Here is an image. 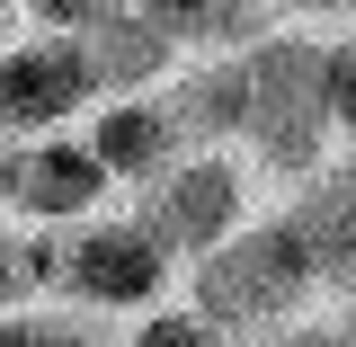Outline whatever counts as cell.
Segmentation results:
<instances>
[{
    "label": "cell",
    "mask_w": 356,
    "mask_h": 347,
    "mask_svg": "<svg viewBox=\"0 0 356 347\" xmlns=\"http://www.w3.org/2000/svg\"><path fill=\"white\" fill-rule=\"evenodd\" d=\"M330 125L356 134V36H330Z\"/></svg>",
    "instance_id": "15"
},
{
    "label": "cell",
    "mask_w": 356,
    "mask_h": 347,
    "mask_svg": "<svg viewBox=\"0 0 356 347\" xmlns=\"http://www.w3.org/2000/svg\"><path fill=\"white\" fill-rule=\"evenodd\" d=\"M0 347H98V339L72 330L63 312H9V321H0Z\"/></svg>",
    "instance_id": "14"
},
{
    "label": "cell",
    "mask_w": 356,
    "mask_h": 347,
    "mask_svg": "<svg viewBox=\"0 0 356 347\" xmlns=\"http://www.w3.org/2000/svg\"><path fill=\"white\" fill-rule=\"evenodd\" d=\"M330 321H339V339L356 347V294H339V312H330Z\"/></svg>",
    "instance_id": "19"
},
{
    "label": "cell",
    "mask_w": 356,
    "mask_h": 347,
    "mask_svg": "<svg viewBox=\"0 0 356 347\" xmlns=\"http://www.w3.org/2000/svg\"><path fill=\"white\" fill-rule=\"evenodd\" d=\"M9 9H18V0H0V27H9Z\"/></svg>",
    "instance_id": "20"
},
{
    "label": "cell",
    "mask_w": 356,
    "mask_h": 347,
    "mask_svg": "<svg viewBox=\"0 0 356 347\" xmlns=\"http://www.w3.org/2000/svg\"><path fill=\"white\" fill-rule=\"evenodd\" d=\"M89 152L107 161V178H125V187H152V178L170 170L187 143H178L170 107H161V89H143V98H107V107H98V125H89Z\"/></svg>",
    "instance_id": "9"
},
{
    "label": "cell",
    "mask_w": 356,
    "mask_h": 347,
    "mask_svg": "<svg viewBox=\"0 0 356 347\" xmlns=\"http://www.w3.org/2000/svg\"><path fill=\"white\" fill-rule=\"evenodd\" d=\"M259 347H348V339H339V321H276L259 330Z\"/></svg>",
    "instance_id": "17"
},
{
    "label": "cell",
    "mask_w": 356,
    "mask_h": 347,
    "mask_svg": "<svg viewBox=\"0 0 356 347\" xmlns=\"http://www.w3.org/2000/svg\"><path fill=\"white\" fill-rule=\"evenodd\" d=\"M54 285V232H0V303Z\"/></svg>",
    "instance_id": "11"
},
{
    "label": "cell",
    "mask_w": 356,
    "mask_h": 347,
    "mask_svg": "<svg viewBox=\"0 0 356 347\" xmlns=\"http://www.w3.org/2000/svg\"><path fill=\"white\" fill-rule=\"evenodd\" d=\"M312 294H321V276H312V250H303V232H294V214L241 223L232 241H214L196 259V312L222 321V330H276Z\"/></svg>",
    "instance_id": "2"
},
{
    "label": "cell",
    "mask_w": 356,
    "mask_h": 347,
    "mask_svg": "<svg viewBox=\"0 0 356 347\" xmlns=\"http://www.w3.org/2000/svg\"><path fill=\"white\" fill-rule=\"evenodd\" d=\"M27 9H36L44 36H98L107 18H125L134 0H27Z\"/></svg>",
    "instance_id": "12"
},
{
    "label": "cell",
    "mask_w": 356,
    "mask_h": 347,
    "mask_svg": "<svg viewBox=\"0 0 356 347\" xmlns=\"http://www.w3.org/2000/svg\"><path fill=\"white\" fill-rule=\"evenodd\" d=\"M107 89L89 72V45L81 36H27V45H0V125L9 134H54L72 125L81 107H98Z\"/></svg>",
    "instance_id": "4"
},
{
    "label": "cell",
    "mask_w": 356,
    "mask_h": 347,
    "mask_svg": "<svg viewBox=\"0 0 356 347\" xmlns=\"http://www.w3.org/2000/svg\"><path fill=\"white\" fill-rule=\"evenodd\" d=\"M9 178H18V143H9V125H0V196H9Z\"/></svg>",
    "instance_id": "18"
},
{
    "label": "cell",
    "mask_w": 356,
    "mask_h": 347,
    "mask_svg": "<svg viewBox=\"0 0 356 347\" xmlns=\"http://www.w3.org/2000/svg\"><path fill=\"white\" fill-rule=\"evenodd\" d=\"M134 9H143L161 36L187 45V36H205V27H214V9H222V0H134Z\"/></svg>",
    "instance_id": "16"
},
{
    "label": "cell",
    "mask_w": 356,
    "mask_h": 347,
    "mask_svg": "<svg viewBox=\"0 0 356 347\" xmlns=\"http://www.w3.org/2000/svg\"><path fill=\"white\" fill-rule=\"evenodd\" d=\"M89 45V72H98V89L107 98H143V89H161L178 72V36H161L143 9H125V18H107L98 36H81Z\"/></svg>",
    "instance_id": "10"
},
{
    "label": "cell",
    "mask_w": 356,
    "mask_h": 347,
    "mask_svg": "<svg viewBox=\"0 0 356 347\" xmlns=\"http://www.w3.org/2000/svg\"><path fill=\"white\" fill-rule=\"evenodd\" d=\"M54 285L81 294V303L134 312V303H161L170 250H161L143 223H89V232H72V241H54Z\"/></svg>",
    "instance_id": "5"
},
{
    "label": "cell",
    "mask_w": 356,
    "mask_h": 347,
    "mask_svg": "<svg viewBox=\"0 0 356 347\" xmlns=\"http://www.w3.org/2000/svg\"><path fill=\"white\" fill-rule=\"evenodd\" d=\"M143 232L170 250V259H205L214 241H232L241 223H250V178L241 161H222L214 143H196V152H178L170 170L143 187Z\"/></svg>",
    "instance_id": "3"
},
{
    "label": "cell",
    "mask_w": 356,
    "mask_h": 347,
    "mask_svg": "<svg viewBox=\"0 0 356 347\" xmlns=\"http://www.w3.org/2000/svg\"><path fill=\"white\" fill-rule=\"evenodd\" d=\"M330 36L267 27L250 45V143L276 178H312L330 161Z\"/></svg>",
    "instance_id": "1"
},
{
    "label": "cell",
    "mask_w": 356,
    "mask_h": 347,
    "mask_svg": "<svg viewBox=\"0 0 356 347\" xmlns=\"http://www.w3.org/2000/svg\"><path fill=\"white\" fill-rule=\"evenodd\" d=\"M107 161L89 152V143H63V134H44L36 152H18V178H9V205L27 223H89L107 205Z\"/></svg>",
    "instance_id": "6"
},
{
    "label": "cell",
    "mask_w": 356,
    "mask_h": 347,
    "mask_svg": "<svg viewBox=\"0 0 356 347\" xmlns=\"http://www.w3.org/2000/svg\"><path fill=\"white\" fill-rule=\"evenodd\" d=\"M161 107H170L178 143H232L250 134V54H205L161 81Z\"/></svg>",
    "instance_id": "8"
},
{
    "label": "cell",
    "mask_w": 356,
    "mask_h": 347,
    "mask_svg": "<svg viewBox=\"0 0 356 347\" xmlns=\"http://www.w3.org/2000/svg\"><path fill=\"white\" fill-rule=\"evenodd\" d=\"M134 347H222V321H205V312H152L134 330Z\"/></svg>",
    "instance_id": "13"
},
{
    "label": "cell",
    "mask_w": 356,
    "mask_h": 347,
    "mask_svg": "<svg viewBox=\"0 0 356 347\" xmlns=\"http://www.w3.org/2000/svg\"><path fill=\"white\" fill-rule=\"evenodd\" d=\"M294 232L312 250L321 294H356V161H321L312 178H294Z\"/></svg>",
    "instance_id": "7"
}]
</instances>
